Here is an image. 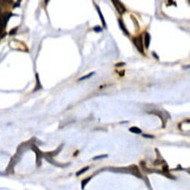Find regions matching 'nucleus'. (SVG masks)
I'll return each instance as SVG.
<instances>
[{
	"mask_svg": "<svg viewBox=\"0 0 190 190\" xmlns=\"http://www.w3.org/2000/svg\"><path fill=\"white\" fill-rule=\"evenodd\" d=\"M150 40H151V37H150V34L148 33L145 34V45L146 48H148L149 44H150Z\"/></svg>",
	"mask_w": 190,
	"mask_h": 190,
	"instance_id": "20e7f679",
	"label": "nucleus"
},
{
	"mask_svg": "<svg viewBox=\"0 0 190 190\" xmlns=\"http://www.w3.org/2000/svg\"><path fill=\"white\" fill-rule=\"evenodd\" d=\"M88 169H89V167H85V168H84V169H83L81 170V171H79V172H78V173L76 174V175H77V176H78V175H81V174H83V173H84V172H85L86 171H87Z\"/></svg>",
	"mask_w": 190,
	"mask_h": 190,
	"instance_id": "1a4fd4ad",
	"label": "nucleus"
},
{
	"mask_svg": "<svg viewBox=\"0 0 190 190\" xmlns=\"http://www.w3.org/2000/svg\"><path fill=\"white\" fill-rule=\"evenodd\" d=\"M113 3L114 4V6H115L119 13L122 14V13H124L126 11V8L125 7V6L123 5L121 2H119V1H113Z\"/></svg>",
	"mask_w": 190,
	"mask_h": 190,
	"instance_id": "7ed1b4c3",
	"label": "nucleus"
},
{
	"mask_svg": "<svg viewBox=\"0 0 190 190\" xmlns=\"http://www.w3.org/2000/svg\"><path fill=\"white\" fill-rule=\"evenodd\" d=\"M97 8H98V12H99V16H100L101 19V20H102L103 26H104V27H106V23H105V20H104V17H103V15L101 14V11H100V9H99V7H97Z\"/></svg>",
	"mask_w": 190,
	"mask_h": 190,
	"instance_id": "0eeeda50",
	"label": "nucleus"
},
{
	"mask_svg": "<svg viewBox=\"0 0 190 190\" xmlns=\"http://www.w3.org/2000/svg\"><path fill=\"white\" fill-rule=\"evenodd\" d=\"M125 63H117L116 65H115V66H124L125 65Z\"/></svg>",
	"mask_w": 190,
	"mask_h": 190,
	"instance_id": "f8f14e48",
	"label": "nucleus"
},
{
	"mask_svg": "<svg viewBox=\"0 0 190 190\" xmlns=\"http://www.w3.org/2000/svg\"><path fill=\"white\" fill-rule=\"evenodd\" d=\"M94 31L96 32H100L102 31V28H101V27H99V26H98V27H95V28H94Z\"/></svg>",
	"mask_w": 190,
	"mask_h": 190,
	"instance_id": "9d476101",
	"label": "nucleus"
},
{
	"mask_svg": "<svg viewBox=\"0 0 190 190\" xmlns=\"http://www.w3.org/2000/svg\"><path fill=\"white\" fill-rule=\"evenodd\" d=\"M143 136L144 137H148V138H154V136H150V135H146V134H144Z\"/></svg>",
	"mask_w": 190,
	"mask_h": 190,
	"instance_id": "ddd939ff",
	"label": "nucleus"
},
{
	"mask_svg": "<svg viewBox=\"0 0 190 190\" xmlns=\"http://www.w3.org/2000/svg\"><path fill=\"white\" fill-rule=\"evenodd\" d=\"M10 17L7 16V14H2L0 16V34L2 33L4 28L7 25V22Z\"/></svg>",
	"mask_w": 190,
	"mask_h": 190,
	"instance_id": "f03ea898",
	"label": "nucleus"
},
{
	"mask_svg": "<svg viewBox=\"0 0 190 190\" xmlns=\"http://www.w3.org/2000/svg\"><path fill=\"white\" fill-rule=\"evenodd\" d=\"M129 130H130V132L134 133V134H140L142 132V130L139 128H137V127H132V128H130L129 129Z\"/></svg>",
	"mask_w": 190,
	"mask_h": 190,
	"instance_id": "39448f33",
	"label": "nucleus"
},
{
	"mask_svg": "<svg viewBox=\"0 0 190 190\" xmlns=\"http://www.w3.org/2000/svg\"><path fill=\"white\" fill-rule=\"evenodd\" d=\"M95 74V73H89V74H88L87 75H85V76H84V77H82V78H79V79H78V81H83V80H85V79H87V78H90V77L92 76V75H93Z\"/></svg>",
	"mask_w": 190,
	"mask_h": 190,
	"instance_id": "6e6552de",
	"label": "nucleus"
},
{
	"mask_svg": "<svg viewBox=\"0 0 190 190\" xmlns=\"http://www.w3.org/2000/svg\"><path fill=\"white\" fill-rule=\"evenodd\" d=\"M133 42H134V45L136 46L138 50L140 51L141 53H143V44H142V40L141 36L134 37Z\"/></svg>",
	"mask_w": 190,
	"mask_h": 190,
	"instance_id": "f257e3e1",
	"label": "nucleus"
},
{
	"mask_svg": "<svg viewBox=\"0 0 190 190\" xmlns=\"http://www.w3.org/2000/svg\"><path fill=\"white\" fill-rule=\"evenodd\" d=\"M106 156H107V155H104V156L101 155V156H96V157H94V160H96V159H99V158H103V157H106Z\"/></svg>",
	"mask_w": 190,
	"mask_h": 190,
	"instance_id": "9b49d317",
	"label": "nucleus"
},
{
	"mask_svg": "<svg viewBox=\"0 0 190 190\" xmlns=\"http://www.w3.org/2000/svg\"><path fill=\"white\" fill-rule=\"evenodd\" d=\"M119 26H120V28H122V30L123 32H125V33L127 35H129L128 32V31H127V29H126V28H125V26H124V24H123L122 22V21L120 20V19H119Z\"/></svg>",
	"mask_w": 190,
	"mask_h": 190,
	"instance_id": "423d86ee",
	"label": "nucleus"
}]
</instances>
